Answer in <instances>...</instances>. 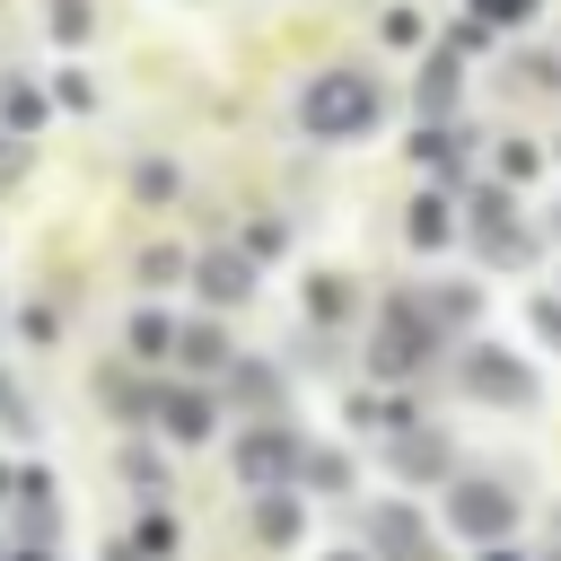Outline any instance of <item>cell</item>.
I'll return each mask as SVG.
<instances>
[{"mask_svg": "<svg viewBox=\"0 0 561 561\" xmlns=\"http://www.w3.org/2000/svg\"><path fill=\"white\" fill-rule=\"evenodd\" d=\"M535 333L561 351V289H543V298H535Z\"/></svg>", "mask_w": 561, "mask_h": 561, "instance_id": "35", "label": "cell"}, {"mask_svg": "<svg viewBox=\"0 0 561 561\" xmlns=\"http://www.w3.org/2000/svg\"><path fill=\"white\" fill-rule=\"evenodd\" d=\"M386 465H394L403 482H456V447H447V430H430V421L394 430V438H386Z\"/></svg>", "mask_w": 561, "mask_h": 561, "instance_id": "7", "label": "cell"}, {"mask_svg": "<svg viewBox=\"0 0 561 561\" xmlns=\"http://www.w3.org/2000/svg\"><path fill=\"white\" fill-rule=\"evenodd\" d=\"M324 561H377V552H324Z\"/></svg>", "mask_w": 561, "mask_h": 561, "instance_id": "38", "label": "cell"}, {"mask_svg": "<svg viewBox=\"0 0 561 561\" xmlns=\"http://www.w3.org/2000/svg\"><path fill=\"white\" fill-rule=\"evenodd\" d=\"M535 9H543V0H473L482 26H517V18H535Z\"/></svg>", "mask_w": 561, "mask_h": 561, "instance_id": "34", "label": "cell"}, {"mask_svg": "<svg viewBox=\"0 0 561 561\" xmlns=\"http://www.w3.org/2000/svg\"><path fill=\"white\" fill-rule=\"evenodd\" d=\"M131 193H140L149 210H167V202L184 193V167H175V158H140V167H131Z\"/></svg>", "mask_w": 561, "mask_h": 561, "instance_id": "25", "label": "cell"}, {"mask_svg": "<svg viewBox=\"0 0 561 561\" xmlns=\"http://www.w3.org/2000/svg\"><path fill=\"white\" fill-rule=\"evenodd\" d=\"M552 88H561V79H552Z\"/></svg>", "mask_w": 561, "mask_h": 561, "instance_id": "42", "label": "cell"}, {"mask_svg": "<svg viewBox=\"0 0 561 561\" xmlns=\"http://www.w3.org/2000/svg\"><path fill=\"white\" fill-rule=\"evenodd\" d=\"M377 35H386L394 53H412V44L430 35V26H421V9H386V18H377Z\"/></svg>", "mask_w": 561, "mask_h": 561, "instance_id": "31", "label": "cell"}, {"mask_svg": "<svg viewBox=\"0 0 561 561\" xmlns=\"http://www.w3.org/2000/svg\"><path fill=\"white\" fill-rule=\"evenodd\" d=\"M421 298H430L438 333H473V324H482V280H438V289H421Z\"/></svg>", "mask_w": 561, "mask_h": 561, "instance_id": "21", "label": "cell"}, {"mask_svg": "<svg viewBox=\"0 0 561 561\" xmlns=\"http://www.w3.org/2000/svg\"><path fill=\"white\" fill-rule=\"evenodd\" d=\"M193 289H202V307H245V298H254V254H245V245L193 254Z\"/></svg>", "mask_w": 561, "mask_h": 561, "instance_id": "8", "label": "cell"}, {"mask_svg": "<svg viewBox=\"0 0 561 561\" xmlns=\"http://www.w3.org/2000/svg\"><path fill=\"white\" fill-rule=\"evenodd\" d=\"M342 421H351V430H368V438H394V430H412V403H403V394H351V403H342Z\"/></svg>", "mask_w": 561, "mask_h": 561, "instance_id": "22", "label": "cell"}, {"mask_svg": "<svg viewBox=\"0 0 561 561\" xmlns=\"http://www.w3.org/2000/svg\"><path fill=\"white\" fill-rule=\"evenodd\" d=\"M18 333H26V342H53V333H61V316H53V307H26V316H18Z\"/></svg>", "mask_w": 561, "mask_h": 561, "instance_id": "36", "label": "cell"}, {"mask_svg": "<svg viewBox=\"0 0 561 561\" xmlns=\"http://www.w3.org/2000/svg\"><path fill=\"white\" fill-rule=\"evenodd\" d=\"M447 526H456L465 543H500V535L517 526V491L491 482V473H456V482H447Z\"/></svg>", "mask_w": 561, "mask_h": 561, "instance_id": "4", "label": "cell"}, {"mask_svg": "<svg viewBox=\"0 0 561 561\" xmlns=\"http://www.w3.org/2000/svg\"><path fill=\"white\" fill-rule=\"evenodd\" d=\"M26 167H35V140H18V131H0V193H9V184H18Z\"/></svg>", "mask_w": 561, "mask_h": 561, "instance_id": "33", "label": "cell"}, {"mask_svg": "<svg viewBox=\"0 0 561 561\" xmlns=\"http://www.w3.org/2000/svg\"><path fill=\"white\" fill-rule=\"evenodd\" d=\"M158 430L175 438V447H202L210 430H219V403H210V386H158Z\"/></svg>", "mask_w": 561, "mask_h": 561, "instance_id": "9", "label": "cell"}, {"mask_svg": "<svg viewBox=\"0 0 561 561\" xmlns=\"http://www.w3.org/2000/svg\"><path fill=\"white\" fill-rule=\"evenodd\" d=\"M237 482L245 491H280V482H298V438H289V421H254V430H237Z\"/></svg>", "mask_w": 561, "mask_h": 561, "instance_id": "5", "label": "cell"}, {"mask_svg": "<svg viewBox=\"0 0 561 561\" xmlns=\"http://www.w3.org/2000/svg\"><path fill=\"white\" fill-rule=\"evenodd\" d=\"M131 552H140V561H167V552H175V517H167V508H140V535H131Z\"/></svg>", "mask_w": 561, "mask_h": 561, "instance_id": "30", "label": "cell"}, {"mask_svg": "<svg viewBox=\"0 0 561 561\" xmlns=\"http://www.w3.org/2000/svg\"><path fill=\"white\" fill-rule=\"evenodd\" d=\"M473 140H482V131L456 123V114H447V123H421V131H412V167L438 175L447 193H465V158H473Z\"/></svg>", "mask_w": 561, "mask_h": 561, "instance_id": "6", "label": "cell"}, {"mask_svg": "<svg viewBox=\"0 0 561 561\" xmlns=\"http://www.w3.org/2000/svg\"><path fill=\"white\" fill-rule=\"evenodd\" d=\"M456 219H465L473 245L508 237V228H517V184H500V175H491V184H465V193H456Z\"/></svg>", "mask_w": 561, "mask_h": 561, "instance_id": "12", "label": "cell"}, {"mask_svg": "<svg viewBox=\"0 0 561 561\" xmlns=\"http://www.w3.org/2000/svg\"><path fill=\"white\" fill-rule=\"evenodd\" d=\"M96 403H105L114 421H158V386L131 377V368H96Z\"/></svg>", "mask_w": 561, "mask_h": 561, "instance_id": "20", "label": "cell"}, {"mask_svg": "<svg viewBox=\"0 0 561 561\" xmlns=\"http://www.w3.org/2000/svg\"><path fill=\"white\" fill-rule=\"evenodd\" d=\"M0 9H9V0H0Z\"/></svg>", "mask_w": 561, "mask_h": 561, "instance_id": "43", "label": "cell"}, {"mask_svg": "<svg viewBox=\"0 0 561 561\" xmlns=\"http://www.w3.org/2000/svg\"><path fill=\"white\" fill-rule=\"evenodd\" d=\"M412 105H421V123H447V114L465 105V53H456V44H438V53L421 61V79H412Z\"/></svg>", "mask_w": 561, "mask_h": 561, "instance_id": "11", "label": "cell"}, {"mask_svg": "<svg viewBox=\"0 0 561 561\" xmlns=\"http://www.w3.org/2000/svg\"><path fill=\"white\" fill-rule=\"evenodd\" d=\"M438 342H447V333H438L430 298H421V289H394L386 316H377V333H368V368H377V377H412V368H430Z\"/></svg>", "mask_w": 561, "mask_h": 561, "instance_id": "2", "label": "cell"}, {"mask_svg": "<svg viewBox=\"0 0 561 561\" xmlns=\"http://www.w3.org/2000/svg\"><path fill=\"white\" fill-rule=\"evenodd\" d=\"M228 394H237L254 421H280V403H289V377H280L272 359H228Z\"/></svg>", "mask_w": 561, "mask_h": 561, "instance_id": "17", "label": "cell"}, {"mask_svg": "<svg viewBox=\"0 0 561 561\" xmlns=\"http://www.w3.org/2000/svg\"><path fill=\"white\" fill-rule=\"evenodd\" d=\"M18 561H44V552H18Z\"/></svg>", "mask_w": 561, "mask_h": 561, "instance_id": "40", "label": "cell"}, {"mask_svg": "<svg viewBox=\"0 0 561 561\" xmlns=\"http://www.w3.org/2000/svg\"><path fill=\"white\" fill-rule=\"evenodd\" d=\"M377 114H386V88H377V70H359V61H324V70L298 88V131H307V140H368Z\"/></svg>", "mask_w": 561, "mask_h": 561, "instance_id": "1", "label": "cell"}, {"mask_svg": "<svg viewBox=\"0 0 561 561\" xmlns=\"http://www.w3.org/2000/svg\"><path fill=\"white\" fill-rule=\"evenodd\" d=\"M491 561H517V552H491Z\"/></svg>", "mask_w": 561, "mask_h": 561, "instance_id": "39", "label": "cell"}, {"mask_svg": "<svg viewBox=\"0 0 561 561\" xmlns=\"http://www.w3.org/2000/svg\"><path fill=\"white\" fill-rule=\"evenodd\" d=\"M403 237H412L421 254H447V245L465 237V219H456V193H447V184H430V193L403 210Z\"/></svg>", "mask_w": 561, "mask_h": 561, "instance_id": "13", "label": "cell"}, {"mask_svg": "<svg viewBox=\"0 0 561 561\" xmlns=\"http://www.w3.org/2000/svg\"><path fill=\"white\" fill-rule=\"evenodd\" d=\"M368 552L377 561H421V508L412 500H377L368 508Z\"/></svg>", "mask_w": 561, "mask_h": 561, "instance_id": "14", "label": "cell"}, {"mask_svg": "<svg viewBox=\"0 0 561 561\" xmlns=\"http://www.w3.org/2000/svg\"><path fill=\"white\" fill-rule=\"evenodd\" d=\"M351 482H359L351 447H298V491H307V500H342Z\"/></svg>", "mask_w": 561, "mask_h": 561, "instance_id": "19", "label": "cell"}, {"mask_svg": "<svg viewBox=\"0 0 561 561\" xmlns=\"http://www.w3.org/2000/svg\"><path fill=\"white\" fill-rule=\"evenodd\" d=\"M237 245H245L254 263H272V254H289V219H272V210H263V219H245V237H237Z\"/></svg>", "mask_w": 561, "mask_h": 561, "instance_id": "29", "label": "cell"}, {"mask_svg": "<svg viewBox=\"0 0 561 561\" xmlns=\"http://www.w3.org/2000/svg\"><path fill=\"white\" fill-rule=\"evenodd\" d=\"M175 324H184V316L140 307V316H131V333H123V342H131V359H175Z\"/></svg>", "mask_w": 561, "mask_h": 561, "instance_id": "24", "label": "cell"}, {"mask_svg": "<svg viewBox=\"0 0 561 561\" xmlns=\"http://www.w3.org/2000/svg\"><path fill=\"white\" fill-rule=\"evenodd\" d=\"M0 430H35V421H26V403H18V386H9V377H0Z\"/></svg>", "mask_w": 561, "mask_h": 561, "instance_id": "37", "label": "cell"}, {"mask_svg": "<svg viewBox=\"0 0 561 561\" xmlns=\"http://www.w3.org/2000/svg\"><path fill=\"white\" fill-rule=\"evenodd\" d=\"M44 114H53V88H44V79H26V70H0V131L35 140V131H44Z\"/></svg>", "mask_w": 561, "mask_h": 561, "instance_id": "18", "label": "cell"}, {"mask_svg": "<svg viewBox=\"0 0 561 561\" xmlns=\"http://www.w3.org/2000/svg\"><path fill=\"white\" fill-rule=\"evenodd\" d=\"M53 105H61V114H96V79H88L79 61H61V70H53Z\"/></svg>", "mask_w": 561, "mask_h": 561, "instance_id": "28", "label": "cell"}, {"mask_svg": "<svg viewBox=\"0 0 561 561\" xmlns=\"http://www.w3.org/2000/svg\"><path fill=\"white\" fill-rule=\"evenodd\" d=\"M123 482H131V491H158V482H167V465H158L149 447H123Z\"/></svg>", "mask_w": 561, "mask_h": 561, "instance_id": "32", "label": "cell"}, {"mask_svg": "<svg viewBox=\"0 0 561 561\" xmlns=\"http://www.w3.org/2000/svg\"><path fill=\"white\" fill-rule=\"evenodd\" d=\"M552 158H561V140H552Z\"/></svg>", "mask_w": 561, "mask_h": 561, "instance_id": "41", "label": "cell"}, {"mask_svg": "<svg viewBox=\"0 0 561 561\" xmlns=\"http://www.w3.org/2000/svg\"><path fill=\"white\" fill-rule=\"evenodd\" d=\"M131 272H140V289H175V280H193V254L184 245H140Z\"/></svg>", "mask_w": 561, "mask_h": 561, "instance_id": "26", "label": "cell"}, {"mask_svg": "<svg viewBox=\"0 0 561 561\" xmlns=\"http://www.w3.org/2000/svg\"><path fill=\"white\" fill-rule=\"evenodd\" d=\"M228 333H219V316H184L175 324V368H193V377H228Z\"/></svg>", "mask_w": 561, "mask_h": 561, "instance_id": "16", "label": "cell"}, {"mask_svg": "<svg viewBox=\"0 0 561 561\" xmlns=\"http://www.w3.org/2000/svg\"><path fill=\"white\" fill-rule=\"evenodd\" d=\"M298 307H307V324H316V333H333V324H351V316H359V280H351V272H307Z\"/></svg>", "mask_w": 561, "mask_h": 561, "instance_id": "15", "label": "cell"}, {"mask_svg": "<svg viewBox=\"0 0 561 561\" xmlns=\"http://www.w3.org/2000/svg\"><path fill=\"white\" fill-rule=\"evenodd\" d=\"M96 26H105V9H96V0H44V35H53V44H70V53H79Z\"/></svg>", "mask_w": 561, "mask_h": 561, "instance_id": "23", "label": "cell"}, {"mask_svg": "<svg viewBox=\"0 0 561 561\" xmlns=\"http://www.w3.org/2000/svg\"><path fill=\"white\" fill-rule=\"evenodd\" d=\"M491 175H500V184H535V175H543V149H535V140H500V149H491Z\"/></svg>", "mask_w": 561, "mask_h": 561, "instance_id": "27", "label": "cell"}, {"mask_svg": "<svg viewBox=\"0 0 561 561\" xmlns=\"http://www.w3.org/2000/svg\"><path fill=\"white\" fill-rule=\"evenodd\" d=\"M456 386L473 394V403H491V412H526L543 386H535V368L517 359V351H500V342H465L456 351Z\"/></svg>", "mask_w": 561, "mask_h": 561, "instance_id": "3", "label": "cell"}, {"mask_svg": "<svg viewBox=\"0 0 561 561\" xmlns=\"http://www.w3.org/2000/svg\"><path fill=\"white\" fill-rule=\"evenodd\" d=\"M245 526H254V543H263V552H289V543H298V526H307V491H298V482L254 491V500H245Z\"/></svg>", "mask_w": 561, "mask_h": 561, "instance_id": "10", "label": "cell"}]
</instances>
